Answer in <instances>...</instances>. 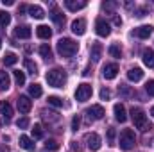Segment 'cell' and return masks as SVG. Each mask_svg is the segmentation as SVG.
<instances>
[{"mask_svg":"<svg viewBox=\"0 0 154 152\" xmlns=\"http://www.w3.org/2000/svg\"><path fill=\"white\" fill-rule=\"evenodd\" d=\"M47 82L52 86V88H63L65 84H66V72L65 70H61V68H52V70H48L47 72Z\"/></svg>","mask_w":154,"mask_h":152,"instance_id":"1","label":"cell"},{"mask_svg":"<svg viewBox=\"0 0 154 152\" xmlns=\"http://www.w3.org/2000/svg\"><path fill=\"white\" fill-rule=\"evenodd\" d=\"M131 120H133V123H134V127L136 129H140V131H149V129H152V125L149 123V120H147V116L143 113V109H140V108H133L131 109Z\"/></svg>","mask_w":154,"mask_h":152,"instance_id":"2","label":"cell"},{"mask_svg":"<svg viewBox=\"0 0 154 152\" xmlns=\"http://www.w3.org/2000/svg\"><path fill=\"white\" fill-rule=\"evenodd\" d=\"M77 48H79V45L70 38H61L57 41V52H59V56H63V57H72L77 52Z\"/></svg>","mask_w":154,"mask_h":152,"instance_id":"3","label":"cell"},{"mask_svg":"<svg viewBox=\"0 0 154 152\" xmlns=\"http://www.w3.org/2000/svg\"><path fill=\"white\" fill-rule=\"evenodd\" d=\"M134 141H136V136H134V131L131 129H124L120 132V149L122 150H131L134 147Z\"/></svg>","mask_w":154,"mask_h":152,"instance_id":"4","label":"cell"},{"mask_svg":"<svg viewBox=\"0 0 154 152\" xmlns=\"http://www.w3.org/2000/svg\"><path fill=\"white\" fill-rule=\"evenodd\" d=\"M91 93H93V88H91V84H88V82H82V84H79L75 90V99L79 102H86L90 97H91Z\"/></svg>","mask_w":154,"mask_h":152,"instance_id":"5","label":"cell"},{"mask_svg":"<svg viewBox=\"0 0 154 152\" xmlns=\"http://www.w3.org/2000/svg\"><path fill=\"white\" fill-rule=\"evenodd\" d=\"M95 32H97L100 38H106V36L111 34V27H109V23H108L104 18H99V20L95 22Z\"/></svg>","mask_w":154,"mask_h":152,"instance_id":"6","label":"cell"},{"mask_svg":"<svg viewBox=\"0 0 154 152\" xmlns=\"http://www.w3.org/2000/svg\"><path fill=\"white\" fill-rule=\"evenodd\" d=\"M86 143H88V149L90 150H99L100 149V145H102V141H100V136L97 134V132H88L86 134Z\"/></svg>","mask_w":154,"mask_h":152,"instance_id":"7","label":"cell"},{"mask_svg":"<svg viewBox=\"0 0 154 152\" xmlns=\"http://www.w3.org/2000/svg\"><path fill=\"white\" fill-rule=\"evenodd\" d=\"M86 114H88V118L90 120H100V118H104V108L102 106H99V104H95V106H91V108H88L86 109Z\"/></svg>","mask_w":154,"mask_h":152,"instance_id":"8","label":"cell"},{"mask_svg":"<svg viewBox=\"0 0 154 152\" xmlns=\"http://www.w3.org/2000/svg\"><path fill=\"white\" fill-rule=\"evenodd\" d=\"M16 104H18V109H20V113H29L31 111V108H32V100H29V97H25V95H20L18 99H16Z\"/></svg>","mask_w":154,"mask_h":152,"instance_id":"9","label":"cell"},{"mask_svg":"<svg viewBox=\"0 0 154 152\" xmlns=\"http://www.w3.org/2000/svg\"><path fill=\"white\" fill-rule=\"evenodd\" d=\"M152 31H154V27L152 25H140V27H136L134 29V36L136 38H140V39H147L151 34H152Z\"/></svg>","mask_w":154,"mask_h":152,"instance_id":"10","label":"cell"},{"mask_svg":"<svg viewBox=\"0 0 154 152\" xmlns=\"http://www.w3.org/2000/svg\"><path fill=\"white\" fill-rule=\"evenodd\" d=\"M116 74H118V66H116L115 63L104 65V68H102V77H104L106 81H111V79H115Z\"/></svg>","mask_w":154,"mask_h":152,"instance_id":"11","label":"cell"},{"mask_svg":"<svg viewBox=\"0 0 154 152\" xmlns=\"http://www.w3.org/2000/svg\"><path fill=\"white\" fill-rule=\"evenodd\" d=\"M72 32L77 36H82L86 32V20L84 18H77L72 22Z\"/></svg>","mask_w":154,"mask_h":152,"instance_id":"12","label":"cell"},{"mask_svg":"<svg viewBox=\"0 0 154 152\" xmlns=\"http://www.w3.org/2000/svg\"><path fill=\"white\" fill-rule=\"evenodd\" d=\"M31 34H32V31H31L29 25H18V27L14 29V36L20 38V39H29Z\"/></svg>","mask_w":154,"mask_h":152,"instance_id":"13","label":"cell"},{"mask_svg":"<svg viewBox=\"0 0 154 152\" xmlns=\"http://www.w3.org/2000/svg\"><path fill=\"white\" fill-rule=\"evenodd\" d=\"M142 59H143V65L145 66L154 68V50L152 48H145L143 54H142Z\"/></svg>","mask_w":154,"mask_h":152,"instance_id":"14","label":"cell"},{"mask_svg":"<svg viewBox=\"0 0 154 152\" xmlns=\"http://www.w3.org/2000/svg\"><path fill=\"white\" fill-rule=\"evenodd\" d=\"M113 111H115V118H116V122L124 123V122L127 120V114H125V108H124V104H115Z\"/></svg>","mask_w":154,"mask_h":152,"instance_id":"15","label":"cell"},{"mask_svg":"<svg viewBox=\"0 0 154 152\" xmlns=\"http://www.w3.org/2000/svg\"><path fill=\"white\" fill-rule=\"evenodd\" d=\"M127 79H129L131 82H138V81H142V79H143V72H142V68H138V66L131 68V70L127 72Z\"/></svg>","mask_w":154,"mask_h":152,"instance_id":"16","label":"cell"},{"mask_svg":"<svg viewBox=\"0 0 154 152\" xmlns=\"http://www.w3.org/2000/svg\"><path fill=\"white\" fill-rule=\"evenodd\" d=\"M36 34H38V38H41V39H48L52 36V29H50L48 25H38V27H36Z\"/></svg>","mask_w":154,"mask_h":152,"instance_id":"17","label":"cell"},{"mask_svg":"<svg viewBox=\"0 0 154 152\" xmlns=\"http://www.w3.org/2000/svg\"><path fill=\"white\" fill-rule=\"evenodd\" d=\"M50 18H52L59 27H63V23H65V14H63L56 5H54V9H52V13H50Z\"/></svg>","mask_w":154,"mask_h":152,"instance_id":"18","label":"cell"},{"mask_svg":"<svg viewBox=\"0 0 154 152\" xmlns=\"http://www.w3.org/2000/svg\"><path fill=\"white\" fill-rule=\"evenodd\" d=\"M102 50H104L102 45H100L99 41H93V43H91V59H93V61H99L100 56H102Z\"/></svg>","mask_w":154,"mask_h":152,"instance_id":"19","label":"cell"},{"mask_svg":"<svg viewBox=\"0 0 154 152\" xmlns=\"http://www.w3.org/2000/svg\"><path fill=\"white\" fill-rule=\"evenodd\" d=\"M0 113L4 114L5 120H11V116H13V108H11V104H9L7 100H2V102H0Z\"/></svg>","mask_w":154,"mask_h":152,"instance_id":"20","label":"cell"},{"mask_svg":"<svg viewBox=\"0 0 154 152\" xmlns=\"http://www.w3.org/2000/svg\"><path fill=\"white\" fill-rule=\"evenodd\" d=\"M9 86H11L9 74H7V72H4V70H0V91H5V90H9Z\"/></svg>","mask_w":154,"mask_h":152,"instance_id":"21","label":"cell"},{"mask_svg":"<svg viewBox=\"0 0 154 152\" xmlns=\"http://www.w3.org/2000/svg\"><path fill=\"white\" fill-rule=\"evenodd\" d=\"M20 147L22 149H25V150H29V152H34V143H32V140L29 138V136H20Z\"/></svg>","mask_w":154,"mask_h":152,"instance_id":"22","label":"cell"},{"mask_svg":"<svg viewBox=\"0 0 154 152\" xmlns=\"http://www.w3.org/2000/svg\"><path fill=\"white\" fill-rule=\"evenodd\" d=\"M29 14H31L32 18H36V20H41V18L45 16V11H43L39 5H29Z\"/></svg>","mask_w":154,"mask_h":152,"instance_id":"23","label":"cell"},{"mask_svg":"<svg viewBox=\"0 0 154 152\" xmlns=\"http://www.w3.org/2000/svg\"><path fill=\"white\" fill-rule=\"evenodd\" d=\"M18 63V56L14 54V52H5V56H4V65L5 66H13V65H16Z\"/></svg>","mask_w":154,"mask_h":152,"instance_id":"24","label":"cell"},{"mask_svg":"<svg viewBox=\"0 0 154 152\" xmlns=\"http://www.w3.org/2000/svg\"><path fill=\"white\" fill-rule=\"evenodd\" d=\"M65 5L70 9V11H79V9H84L86 7V2H75V0H66Z\"/></svg>","mask_w":154,"mask_h":152,"instance_id":"25","label":"cell"},{"mask_svg":"<svg viewBox=\"0 0 154 152\" xmlns=\"http://www.w3.org/2000/svg\"><path fill=\"white\" fill-rule=\"evenodd\" d=\"M29 93H31V97L38 99V97L43 95V90H41V86H39V84H31V86H29Z\"/></svg>","mask_w":154,"mask_h":152,"instance_id":"26","label":"cell"},{"mask_svg":"<svg viewBox=\"0 0 154 152\" xmlns=\"http://www.w3.org/2000/svg\"><path fill=\"white\" fill-rule=\"evenodd\" d=\"M39 54H41L43 59H52V48L48 45H41L39 47Z\"/></svg>","mask_w":154,"mask_h":152,"instance_id":"27","label":"cell"},{"mask_svg":"<svg viewBox=\"0 0 154 152\" xmlns=\"http://www.w3.org/2000/svg\"><path fill=\"white\" fill-rule=\"evenodd\" d=\"M45 150L47 152H57L59 150V143H57L56 140H47V143H45Z\"/></svg>","mask_w":154,"mask_h":152,"instance_id":"28","label":"cell"},{"mask_svg":"<svg viewBox=\"0 0 154 152\" xmlns=\"http://www.w3.org/2000/svg\"><path fill=\"white\" fill-rule=\"evenodd\" d=\"M11 23V14L7 11H0V27H7Z\"/></svg>","mask_w":154,"mask_h":152,"instance_id":"29","label":"cell"},{"mask_svg":"<svg viewBox=\"0 0 154 152\" xmlns=\"http://www.w3.org/2000/svg\"><path fill=\"white\" fill-rule=\"evenodd\" d=\"M23 65H25V68L29 70V74H32V75H36V74H38V65H36V63H32L31 59H25V61H23Z\"/></svg>","mask_w":154,"mask_h":152,"instance_id":"30","label":"cell"},{"mask_svg":"<svg viewBox=\"0 0 154 152\" xmlns=\"http://www.w3.org/2000/svg\"><path fill=\"white\" fill-rule=\"evenodd\" d=\"M47 100H48V104L54 106V108H61V106H63V100H61L59 97H56V95H50Z\"/></svg>","mask_w":154,"mask_h":152,"instance_id":"31","label":"cell"},{"mask_svg":"<svg viewBox=\"0 0 154 152\" xmlns=\"http://www.w3.org/2000/svg\"><path fill=\"white\" fill-rule=\"evenodd\" d=\"M14 81H16V84H18V86L25 84V74H23V72H20V70H14Z\"/></svg>","mask_w":154,"mask_h":152,"instance_id":"32","label":"cell"},{"mask_svg":"<svg viewBox=\"0 0 154 152\" xmlns=\"http://www.w3.org/2000/svg\"><path fill=\"white\" fill-rule=\"evenodd\" d=\"M109 54H111L113 57H116V59H120V57H122V48H120L118 45H111V47H109Z\"/></svg>","mask_w":154,"mask_h":152,"instance_id":"33","label":"cell"},{"mask_svg":"<svg viewBox=\"0 0 154 152\" xmlns=\"http://www.w3.org/2000/svg\"><path fill=\"white\" fill-rule=\"evenodd\" d=\"M32 136H34L36 140H39V138H43V127H41L39 123H36V125L32 127Z\"/></svg>","mask_w":154,"mask_h":152,"instance_id":"34","label":"cell"},{"mask_svg":"<svg viewBox=\"0 0 154 152\" xmlns=\"http://www.w3.org/2000/svg\"><path fill=\"white\" fill-rule=\"evenodd\" d=\"M118 93H120L122 97H131V95H133V91H131V90H129V86H125V84H120Z\"/></svg>","mask_w":154,"mask_h":152,"instance_id":"35","label":"cell"},{"mask_svg":"<svg viewBox=\"0 0 154 152\" xmlns=\"http://www.w3.org/2000/svg\"><path fill=\"white\" fill-rule=\"evenodd\" d=\"M115 136H116L115 129L109 127V129H108V145H115Z\"/></svg>","mask_w":154,"mask_h":152,"instance_id":"36","label":"cell"},{"mask_svg":"<svg viewBox=\"0 0 154 152\" xmlns=\"http://www.w3.org/2000/svg\"><path fill=\"white\" fill-rule=\"evenodd\" d=\"M16 125H18V129H27V127H29V118H27V116L20 118V120L16 122Z\"/></svg>","mask_w":154,"mask_h":152,"instance_id":"37","label":"cell"},{"mask_svg":"<svg viewBox=\"0 0 154 152\" xmlns=\"http://www.w3.org/2000/svg\"><path fill=\"white\" fill-rule=\"evenodd\" d=\"M145 91H147L151 97H154V79L152 81H147V84H145Z\"/></svg>","mask_w":154,"mask_h":152,"instance_id":"38","label":"cell"},{"mask_svg":"<svg viewBox=\"0 0 154 152\" xmlns=\"http://www.w3.org/2000/svg\"><path fill=\"white\" fill-rule=\"evenodd\" d=\"M109 97H111V91H109L108 88H102V90H100V99H102V100H109Z\"/></svg>","mask_w":154,"mask_h":152,"instance_id":"39","label":"cell"},{"mask_svg":"<svg viewBox=\"0 0 154 152\" xmlns=\"http://www.w3.org/2000/svg\"><path fill=\"white\" fill-rule=\"evenodd\" d=\"M79 125H81V118H79V116H74V118H72V129L77 131V129H79Z\"/></svg>","mask_w":154,"mask_h":152,"instance_id":"40","label":"cell"},{"mask_svg":"<svg viewBox=\"0 0 154 152\" xmlns=\"http://www.w3.org/2000/svg\"><path fill=\"white\" fill-rule=\"evenodd\" d=\"M102 7H104L106 11H113V9L116 7V4H115V2H106V4H104Z\"/></svg>","mask_w":154,"mask_h":152,"instance_id":"41","label":"cell"},{"mask_svg":"<svg viewBox=\"0 0 154 152\" xmlns=\"http://www.w3.org/2000/svg\"><path fill=\"white\" fill-rule=\"evenodd\" d=\"M147 14V7H140V9H136V16L138 18H142V16H145Z\"/></svg>","mask_w":154,"mask_h":152,"instance_id":"42","label":"cell"},{"mask_svg":"<svg viewBox=\"0 0 154 152\" xmlns=\"http://www.w3.org/2000/svg\"><path fill=\"white\" fill-rule=\"evenodd\" d=\"M113 23H115V25H122V18L116 16V14H113Z\"/></svg>","mask_w":154,"mask_h":152,"instance_id":"43","label":"cell"},{"mask_svg":"<svg viewBox=\"0 0 154 152\" xmlns=\"http://www.w3.org/2000/svg\"><path fill=\"white\" fill-rule=\"evenodd\" d=\"M72 149L75 152H81V145H77V141H72Z\"/></svg>","mask_w":154,"mask_h":152,"instance_id":"44","label":"cell"},{"mask_svg":"<svg viewBox=\"0 0 154 152\" xmlns=\"http://www.w3.org/2000/svg\"><path fill=\"white\" fill-rule=\"evenodd\" d=\"M27 9H29L27 5H20V7H18V13H20V14H23V13H25Z\"/></svg>","mask_w":154,"mask_h":152,"instance_id":"45","label":"cell"},{"mask_svg":"<svg viewBox=\"0 0 154 152\" xmlns=\"http://www.w3.org/2000/svg\"><path fill=\"white\" fill-rule=\"evenodd\" d=\"M13 4H14L13 0H4V5H13Z\"/></svg>","mask_w":154,"mask_h":152,"instance_id":"46","label":"cell"},{"mask_svg":"<svg viewBox=\"0 0 154 152\" xmlns=\"http://www.w3.org/2000/svg\"><path fill=\"white\" fill-rule=\"evenodd\" d=\"M7 150V149H5V147H0V152H5Z\"/></svg>","mask_w":154,"mask_h":152,"instance_id":"47","label":"cell"},{"mask_svg":"<svg viewBox=\"0 0 154 152\" xmlns=\"http://www.w3.org/2000/svg\"><path fill=\"white\" fill-rule=\"evenodd\" d=\"M151 114H152V116H154V106H152V108H151Z\"/></svg>","mask_w":154,"mask_h":152,"instance_id":"48","label":"cell"},{"mask_svg":"<svg viewBox=\"0 0 154 152\" xmlns=\"http://www.w3.org/2000/svg\"><path fill=\"white\" fill-rule=\"evenodd\" d=\"M0 48H2V39H0Z\"/></svg>","mask_w":154,"mask_h":152,"instance_id":"49","label":"cell"}]
</instances>
